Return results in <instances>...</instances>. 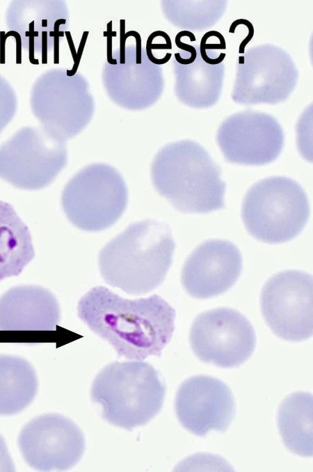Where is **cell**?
<instances>
[{"label":"cell","mask_w":313,"mask_h":472,"mask_svg":"<svg viewBox=\"0 0 313 472\" xmlns=\"http://www.w3.org/2000/svg\"><path fill=\"white\" fill-rule=\"evenodd\" d=\"M77 310L95 333L128 359L159 356L175 329V309L156 294L131 300L97 286L82 297Z\"/></svg>","instance_id":"1"},{"label":"cell","mask_w":313,"mask_h":472,"mask_svg":"<svg viewBox=\"0 0 313 472\" xmlns=\"http://www.w3.org/2000/svg\"><path fill=\"white\" fill-rule=\"evenodd\" d=\"M175 248L167 224L153 219L137 221L102 249L101 275L107 284L129 294H147L164 281Z\"/></svg>","instance_id":"2"},{"label":"cell","mask_w":313,"mask_h":472,"mask_svg":"<svg viewBox=\"0 0 313 472\" xmlns=\"http://www.w3.org/2000/svg\"><path fill=\"white\" fill-rule=\"evenodd\" d=\"M151 175L154 188L178 211L207 213L225 206L221 171L195 142L164 147L152 162Z\"/></svg>","instance_id":"3"},{"label":"cell","mask_w":313,"mask_h":472,"mask_svg":"<svg viewBox=\"0 0 313 472\" xmlns=\"http://www.w3.org/2000/svg\"><path fill=\"white\" fill-rule=\"evenodd\" d=\"M90 392L92 400L102 406L105 420L131 430L159 413L166 386L157 370L147 362H114L97 374Z\"/></svg>","instance_id":"4"},{"label":"cell","mask_w":313,"mask_h":472,"mask_svg":"<svg viewBox=\"0 0 313 472\" xmlns=\"http://www.w3.org/2000/svg\"><path fill=\"white\" fill-rule=\"evenodd\" d=\"M310 216L307 196L295 180L274 176L259 180L247 191L241 217L248 232L270 244L296 237Z\"/></svg>","instance_id":"5"},{"label":"cell","mask_w":313,"mask_h":472,"mask_svg":"<svg viewBox=\"0 0 313 472\" xmlns=\"http://www.w3.org/2000/svg\"><path fill=\"white\" fill-rule=\"evenodd\" d=\"M128 191L120 173L105 164L88 165L65 186L61 203L70 221L90 232L113 225L126 210Z\"/></svg>","instance_id":"6"},{"label":"cell","mask_w":313,"mask_h":472,"mask_svg":"<svg viewBox=\"0 0 313 472\" xmlns=\"http://www.w3.org/2000/svg\"><path fill=\"white\" fill-rule=\"evenodd\" d=\"M190 343L202 361L222 368L243 363L252 354L256 338L249 320L230 308L199 314L191 325Z\"/></svg>","instance_id":"7"},{"label":"cell","mask_w":313,"mask_h":472,"mask_svg":"<svg viewBox=\"0 0 313 472\" xmlns=\"http://www.w3.org/2000/svg\"><path fill=\"white\" fill-rule=\"evenodd\" d=\"M263 317L280 338L299 342L312 336V276L297 270L276 274L265 283L260 299Z\"/></svg>","instance_id":"8"},{"label":"cell","mask_w":313,"mask_h":472,"mask_svg":"<svg viewBox=\"0 0 313 472\" xmlns=\"http://www.w3.org/2000/svg\"><path fill=\"white\" fill-rule=\"evenodd\" d=\"M18 446L24 459L33 469L65 471L81 458L85 439L70 419L49 414L32 419L22 428Z\"/></svg>","instance_id":"9"},{"label":"cell","mask_w":313,"mask_h":472,"mask_svg":"<svg viewBox=\"0 0 313 472\" xmlns=\"http://www.w3.org/2000/svg\"><path fill=\"white\" fill-rule=\"evenodd\" d=\"M66 162L61 145L26 129L0 149V178L17 188L38 190L51 184Z\"/></svg>","instance_id":"10"},{"label":"cell","mask_w":313,"mask_h":472,"mask_svg":"<svg viewBox=\"0 0 313 472\" xmlns=\"http://www.w3.org/2000/svg\"><path fill=\"white\" fill-rule=\"evenodd\" d=\"M217 139L227 161L246 165L271 162L283 146V133L278 123L268 114L253 111L227 118L218 129Z\"/></svg>","instance_id":"11"},{"label":"cell","mask_w":313,"mask_h":472,"mask_svg":"<svg viewBox=\"0 0 313 472\" xmlns=\"http://www.w3.org/2000/svg\"><path fill=\"white\" fill-rule=\"evenodd\" d=\"M233 395L220 379L207 375L185 380L175 397V411L180 423L198 436L209 430L225 431L234 414Z\"/></svg>","instance_id":"12"},{"label":"cell","mask_w":313,"mask_h":472,"mask_svg":"<svg viewBox=\"0 0 313 472\" xmlns=\"http://www.w3.org/2000/svg\"><path fill=\"white\" fill-rule=\"evenodd\" d=\"M242 270V258L232 242L210 239L199 245L182 267L181 281L186 292L197 299L216 297L230 289Z\"/></svg>","instance_id":"13"},{"label":"cell","mask_w":313,"mask_h":472,"mask_svg":"<svg viewBox=\"0 0 313 472\" xmlns=\"http://www.w3.org/2000/svg\"><path fill=\"white\" fill-rule=\"evenodd\" d=\"M60 315L54 295L40 286H16L0 297V331H53Z\"/></svg>","instance_id":"14"},{"label":"cell","mask_w":313,"mask_h":472,"mask_svg":"<svg viewBox=\"0 0 313 472\" xmlns=\"http://www.w3.org/2000/svg\"><path fill=\"white\" fill-rule=\"evenodd\" d=\"M34 255L28 227L11 205L0 200V281L18 276Z\"/></svg>","instance_id":"15"},{"label":"cell","mask_w":313,"mask_h":472,"mask_svg":"<svg viewBox=\"0 0 313 472\" xmlns=\"http://www.w3.org/2000/svg\"><path fill=\"white\" fill-rule=\"evenodd\" d=\"M312 395L296 392L281 403L278 423L282 439L292 453L303 457L312 456Z\"/></svg>","instance_id":"16"},{"label":"cell","mask_w":313,"mask_h":472,"mask_svg":"<svg viewBox=\"0 0 313 472\" xmlns=\"http://www.w3.org/2000/svg\"><path fill=\"white\" fill-rule=\"evenodd\" d=\"M38 387L36 373L26 360L0 355V415L24 409L35 397Z\"/></svg>","instance_id":"17"},{"label":"cell","mask_w":313,"mask_h":472,"mask_svg":"<svg viewBox=\"0 0 313 472\" xmlns=\"http://www.w3.org/2000/svg\"><path fill=\"white\" fill-rule=\"evenodd\" d=\"M199 49L201 58L209 65H220L226 56L225 53L218 52L226 49L225 38L215 30L209 31L202 36Z\"/></svg>","instance_id":"18"},{"label":"cell","mask_w":313,"mask_h":472,"mask_svg":"<svg viewBox=\"0 0 313 472\" xmlns=\"http://www.w3.org/2000/svg\"><path fill=\"white\" fill-rule=\"evenodd\" d=\"M154 39L156 42H154L149 36L146 41V54L150 56L152 50H169L172 49V42L170 36L167 33L161 30H157L152 32Z\"/></svg>","instance_id":"19"},{"label":"cell","mask_w":313,"mask_h":472,"mask_svg":"<svg viewBox=\"0 0 313 472\" xmlns=\"http://www.w3.org/2000/svg\"><path fill=\"white\" fill-rule=\"evenodd\" d=\"M183 37H188L190 40L191 42H194L196 40V38L195 35L187 30H183L179 32H178L175 36V42L176 46L182 50H184L187 52V53L190 54L191 56V61L193 63L197 58V50L195 48V47L184 43L181 40V38Z\"/></svg>","instance_id":"20"},{"label":"cell","mask_w":313,"mask_h":472,"mask_svg":"<svg viewBox=\"0 0 313 472\" xmlns=\"http://www.w3.org/2000/svg\"><path fill=\"white\" fill-rule=\"evenodd\" d=\"M14 463L9 454L7 446L0 435V471H15Z\"/></svg>","instance_id":"21"},{"label":"cell","mask_w":313,"mask_h":472,"mask_svg":"<svg viewBox=\"0 0 313 472\" xmlns=\"http://www.w3.org/2000/svg\"><path fill=\"white\" fill-rule=\"evenodd\" d=\"M66 23L65 19H58L54 24V31L49 32L50 37H54V63H59V38L64 36V32L59 30L61 24Z\"/></svg>","instance_id":"22"},{"label":"cell","mask_w":313,"mask_h":472,"mask_svg":"<svg viewBox=\"0 0 313 472\" xmlns=\"http://www.w3.org/2000/svg\"><path fill=\"white\" fill-rule=\"evenodd\" d=\"M104 37H106V59L107 62L111 65H117L118 61L113 58L112 55V39L117 36V32L112 31V21H110L106 24V31L103 33Z\"/></svg>","instance_id":"23"},{"label":"cell","mask_w":313,"mask_h":472,"mask_svg":"<svg viewBox=\"0 0 313 472\" xmlns=\"http://www.w3.org/2000/svg\"><path fill=\"white\" fill-rule=\"evenodd\" d=\"M25 36L29 37V59L31 64L38 65L39 60L35 58L34 38L38 36V31H34V21H31L29 25V31L25 32Z\"/></svg>","instance_id":"24"},{"label":"cell","mask_w":313,"mask_h":472,"mask_svg":"<svg viewBox=\"0 0 313 472\" xmlns=\"http://www.w3.org/2000/svg\"><path fill=\"white\" fill-rule=\"evenodd\" d=\"M88 35L89 32L88 31H83L78 47V50L77 51V56L74 61L72 68L66 71V75L67 77H72L77 73Z\"/></svg>","instance_id":"25"},{"label":"cell","mask_w":313,"mask_h":472,"mask_svg":"<svg viewBox=\"0 0 313 472\" xmlns=\"http://www.w3.org/2000/svg\"><path fill=\"white\" fill-rule=\"evenodd\" d=\"M125 19H120V63H125Z\"/></svg>","instance_id":"26"},{"label":"cell","mask_w":313,"mask_h":472,"mask_svg":"<svg viewBox=\"0 0 313 472\" xmlns=\"http://www.w3.org/2000/svg\"><path fill=\"white\" fill-rule=\"evenodd\" d=\"M10 36L14 37L16 41V64H21L22 62V44L21 36L17 31L11 30L6 33V38Z\"/></svg>","instance_id":"27"},{"label":"cell","mask_w":313,"mask_h":472,"mask_svg":"<svg viewBox=\"0 0 313 472\" xmlns=\"http://www.w3.org/2000/svg\"><path fill=\"white\" fill-rule=\"evenodd\" d=\"M130 36H133L136 39V63L138 65L142 63L141 37L140 33L134 30L125 33L127 38Z\"/></svg>","instance_id":"28"},{"label":"cell","mask_w":313,"mask_h":472,"mask_svg":"<svg viewBox=\"0 0 313 472\" xmlns=\"http://www.w3.org/2000/svg\"><path fill=\"white\" fill-rule=\"evenodd\" d=\"M6 32L0 31V64L6 63Z\"/></svg>","instance_id":"29"},{"label":"cell","mask_w":313,"mask_h":472,"mask_svg":"<svg viewBox=\"0 0 313 472\" xmlns=\"http://www.w3.org/2000/svg\"><path fill=\"white\" fill-rule=\"evenodd\" d=\"M42 63H47V31H42Z\"/></svg>","instance_id":"30"},{"label":"cell","mask_w":313,"mask_h":472,"mask_svg":"<svg viewBox=\"0 0 313 472\" xmlns=\"http://www.w3.org/2000/svg\"><path fill=\"white\" fill-rule=\"evenodd\" d=\"M64 33H65V36L66 37L68 45H69V48H70V52H71V54H72V59H73V61H74L76 56H77V50H76V48H75V46H74V43L71 33L69 31H66L64 32Z\"/></svg>","instance_id":"31"},{"label":"cell","mask_w":313,"mask_h":472,"mask_svg":"<svg viewBox=\"0 0 313 472\" xmlns=\"http://www.w3.org/2000/svg\"><path fill=\"white\" fill-rule=\"evenodd\" d=\"M42 27H46V26H47V19H43L42 20Z\"/></svg>","instance_id":"32"}]
</instances>
